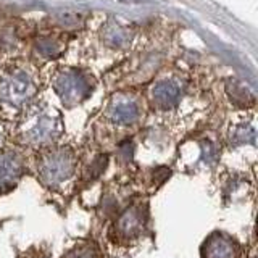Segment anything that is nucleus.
Segmentation results:
<instances>
[{
    "label": "nucleus",
    "instance_id": "obj_1",
    "mask_svg": "<svg viewBox=\"0 0 258 258\" xmlns=\"http://www.w3.org/2000/svg\"><path fill=\"white\" fill-rule=\"evenodd\" d=\"M60 134V118L47 107L32 108L20 126L21 139L29 145H44L56 139Z\"/></svg>",
    "mask_w": 258,
    "mask_h": 258
},
{
    "label": "nucleus",
    "instance_id": "obj_2",
    "mask_svg": "<svg viewBox=\"0 0 258 258\" xmlns=\"http://www.w3.org/2000/svg\"><path fill=\"white\" fill-rule=\"evenodd\" d=\"M36 92V81L29 71L10 68L0 75V103L20 108L26 105Z\"/></svg>",
    "mask_w": 258,
    "mask_h": 258
},
{
    "label": "nucleus",
    "instance_id": "obj_3",
    "mask_svg": "<svg viewBox=\"0 0 258 258\" xmlns=\"http://www.w3.org/2000/svg\"><path fill=\"white\" fill-rule=\"evenodd\" d=\"M75 171V155L68 149L45 153L39 163V176L47 185H60Z\"/></svg>",
    "mask_w": 258,
    "mask_h": 258
},
{
    "label": "nucleus",
    "instance_id": "obj_4",
    "mask_svg": "<svg viewBox=\"0 0 258 258\" xmlns=\"http://www.w3.org/2000/svg\"><path fill=\"white\" fill-rule=\"evenodd\" d=\"M55 89L64 103L75 105L83 100L89 94L91 86H89V81L86 79L84 75H81L79 71L70 70V71L61 73V75L56 78Z\"/></svg>",
    "mask_w": 258,
    "mask_h": 258
},
{
    "label": "nucleus",
    "instance_id": "obj_5",
    "mask_svg": "<svg viewBox=\"0 0 258 258\" xmlns=\"http://www.w3.org/2000/svg\"><path fill=\"white\" fill-rule=\"evenodd\" d=\"M139 105L131 97H118L111 102L110 108H108V116L113 123L126 126V124H133L134 121L139 118Z\"/></svg>",
    "mask_w": 258,
    "mask_h": 258
},
{
    "label": "nucleus",
    "instance_id": "obj_6",
    "mask_svg": "<svg viewBox=\"0 0 258 258\" xmlns=\"http://www.w3.org/2000/svg\"><path fill=\"white\" fill-rule=\"evenodd\" d=\"M239 247L224 234H213L204 245V258H237Z\"/></svg>",
    "mask_w": 258,
    "mask_h": 258
},
{
    "label": "nucleus",
    "instance_id": "obj_7",
    "mask_svg": "<svg viewBox=\"0 0 258 258\" xmlns=\"http://www.w3.org/2000/svg\"><path fill=\"white\" fill-rule=\"evenodd\" d=\"M152 97L158 107L173 108L181 100V86L174 81H160L152 89Z\"/></svg>",
    "mask_w": 258,
    "mask_h": 258
},
{
    "label": "nucleus",
    "instance_id": "obj_8",
    "mask_svg": "<svg viewBox=\"0 0 258 258\" xmlns=\"http://www.w3.org/2000/svg\"><path fill=\"white\" fill-rule=\"evenodd\" d=\"M23 173L21 158L12 152L0 153V187L13 184Z\"/></svg>",
    "mask_w": 258,
    "mask_h": 258
},
{
    "label": "nucleus",
    "instance_id": "obj_9",
    "mask_svg": "<svg viewBox=\"0 0 258 258\" xmlns=\"http://www.w3.org/2000/svg\"><path fill=\"white\" fill-rule=\"evenodd\" d=\"M144 223H145V218H144L142 210L139 207H133L121 215V218L118 220V231L123 234L124 237H133L142 231Z\"/></svg>",
    "mask_w": 258,
    "mask_h": 258
},
{
    "label": "nucleus",
    "instance_id": "obj_10",
    "mask_svg": "<svg viewBox=\"0 0 258 258\" xmlns=\"http://www.w3.org/2000/svg\"><path fill=\"white\" fill-rule=\"evenodd\" d=\"M64 258H99V255H97L95 248L92 245L84 244V245L76 247L75 250H71Z\"/></svg>",
    "mask_w": 258,
    "mask_h": 258
},
{
    "label": "nucleus",
    "instance_id": "obj_11",
    "mask_svg": "<svg viewBox=\"0 0 258 258\" xmlns=\"http://www.w3.org/2000/svg\"><path fill=\"white\" fill-rule=\"evenodd\" d=\"M253 141H255V131H253V127H248V126L239 127L232 137L234 144H244V142H253Z\"/></svg>",
    "mask_w": 258,
    "mask_h": 258
},
{
    "label": "nucleus",
    "instance_id": "obj_12",
    "mask_svg": "<svg viewBox=\"0 0 258 258\" xmlns=\"http://www.w3.org/2000/svg\"><path fill=\"white\" fill-rule=\"evenodd\" d=\"M126 39H127V32L124 31V28H119V26H111V28H108L107 40H108L110 44L119 45V44H123Z\"/></svg>",
    "mask_w": 258,
    "mask_h": 258
},
{
    "label": "nucleus",
    "instance_id": "obj_13",
    "mask_svg": "<svg viewBox=\"0 0 258 258\" xmlns=\"http://www.w3.org/2000/svg\"><path fill=\"white\" fill-rule=\"evenodd\" d=\"M4 142V131H2V127H0V145H2Z\"/></svg>",
    "mask_w": 258,
    "mask_h": 258
}]
</instances>
